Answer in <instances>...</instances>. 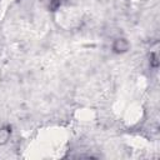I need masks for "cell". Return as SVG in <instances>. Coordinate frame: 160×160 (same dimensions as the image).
I'll use <instances>...</instances> for the list:
<instances>
[{
  "instance_id": "obj_1",
  "label": "cell",
  "mask_w": 160,
  "mask_h": 160,
  "mask_svg": "<svg viewBox=\"0 0 160 160\" xmlns=\"http://www.w3.org/2000/svg\"><path fill=\"white\" fill-rule=\"evenodd\" d=\"M130 49V44L125 38H118L112 42V51L116 54H124Z\"/></svg>"
},
{
  "instance_id": "obj_2",
  "label": "cell",
  "mask_w": 160,
  "mask_h": 160,
  "mask_svg": "<svg viewBox=\"0 0 160 160\" xmlns=\"http://www.w3.org/2000/svg\"><path fill=\"white\" fill-rule=\"evenodd\" d=\"M10 138V129L9 128H1L0 129V145L5 144Z\"/></svg>"
}]
</instances>
